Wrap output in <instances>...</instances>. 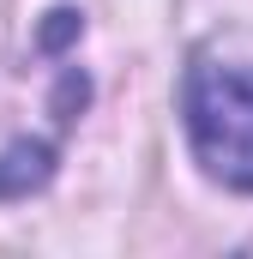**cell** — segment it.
Here are the masks:
<instances>
[{
    "label": "cell",
    "instance_id": "1",
    "mask_svg": "<svg viewBox=\"0 0 253 259\" xmlns=\"http://www.w3.org/2000/svg\"><path fill=\"white\" fill-rule=\"evenodd\" d=\"M181 115L199 169L235 193H253V66L199 55L181 84Z\"/></svg>",
    "mask_w": 253,
    "mask_h": 259
},
{
    "label": "cell",
    "instance_id": "2",
    "mask_svg": "<svg viewBox=\"0 0 253 259\" xmlns=\"http://www.w3.org/2000/svg\"><path fill=\"white\" fill-rule=\"evenodd\" d=\"M49 169H55V151L49 145H12V151H0V199H18L30 193V187H43L49 181Z\"/></svg>",
    "mask_w": 253,
    "mask_h": 259
}]
</instances>
